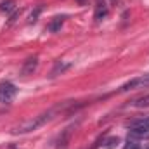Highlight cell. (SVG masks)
<instances>
[{"label":"cell","instance_id":"obj_1","mask_svg":"<svg viewBox=\"0 0 149 149\" xmlns=\"http://www.w3.org/2000/svg\"><path fill=\"white\" fill-rule=\"evenodd\" d=\"M50 118H52V111H45V113H42V114H38V116H33V118H30V120H26V121L16 125V127L12 128V134H19V135H21V134L35 132L40 127H43Z\"/></svg>","mask_w":149,"mask_h":149},{"label":"cell","instance_id":"obj_2","mask_svg":"<svg viewBox=\"0 0 149 149\" xmlns=\"http://www.w3.org/2000/svg\"><path fill=\"white\" fill-rule=\"evenodd\" d=\"M132 139H149V116L135 120L130 125V135Z\"/></svg>","mask_w":149,"mask_h":149},{"label":"cell","instance_id":"obj_3","mask_svg":"<svg viewBox=\"0 0 149 149\" xmlns=\"http://www.w3.org/2000/svg\"><path fill=\"white\" fill-rule=\"evenodd\" d=\"M17 94V87L10 81H2L0 83V102L2 104H9L12 102V99Z\"/></svg>","mask_w":149,"mask_h":149},{"label":"cell","instance_id":"obj_4","mask_svg":"<svg viewBox=\"0 0 149 149\" xmlns=\"http://www.w3.org/2000/svg\"><path fill=\"white\" fill-rule=\"evenodd\" d=\"M144 87H149V74H142V76H137L130 81H127L120 92H127V90H134V88H144Z\"/></svg>","mask_w":149,"mask_h":149},{"label":"cell","instance_id":"obj_5","mask_svg":"<svg viewBox=\"0 0 149 149\" xmlns=\"http://www.w3.org/2000/svg\"><path fill=\"white\" fill-rule=\"evenodd\" d=\"M108 16V5L106 0H95V19L101 21Z\"/></svg>","mask_w":149,"mask_h":149},{"label":"cell","instance_id":"obj_6","mask_svg":"<svg viewBox=\"0 0 149 149\" xmlns=\"http://www.w3.org/2000/svg\"><path fill=\"white\" fill-rule=\"evenodd\" d=\"M37 66H38V59L37 57H30L24 64H23V70H21V74H31L35 70H37Z\"/></svg>","mask_w":149,"mask_h":149},{"label":"cell","instance_id":"obj_7","mask_svg":"<svg viewBox=\"0 0 149 149\" xmlns=\"http://www.w3.org/2000/svg\"><path fill=\"white\" fill-rule=\"evenodd\" d=\"M71 68V63H63V61H59L56 66H54V70L50 71V76H57L59 73H64L66 70H70Z\"/></svg>","mask_w":149,"mask_h":149},{"label":"cell","instance_id":"obj_8","mask_svg":"<svg viewBox=\"0 0 149 149\" xmlns=\"http://www.w3.org/2000/svg\"><path fill=\"white\" fill-rule=\"evenodd\" d=\"M130 106H134V108H149V94L134 99V101L130 102Z\"/></svg>","mask_w":149,"mask_h":149},{"label":"cell","instance_id":"obj_9","mask_svg":"<svg viewBox=\"0 0 149 149\" xmlns=\"http://www.w3.org/2000/svg\"><path fill=\"white\" fill-rule=\"evenodd\" d=\"M63 23H64V16H61V17H54L52 19V23L49 24V31H59L61 30V26H63Z\"/></svg>","mask_w":149,"mask_h":149},{"label":"cell","instance_id":"obj_10","mask_svg":"<svg viewBox=\"0 0 149 149\" xmlns=\"http://www.w3.org/2000/svg\"><path fill=\"white\" fill-rule=\"evenodd\" d=\"M70 134H71V128H66V132L59 137V149H66L68 148V141H70Z\"/></svg>","mask_w":149,"mask_h":149},{"label":"cell","instance_id":"obj_11","mask_svg":"<svg viewBox=\"0 0 149 149\" xmlns=\"http://www.w3.org/2000/svg\"><path fill=\"white\" fill-rule=\"evenodd\" d=\"M0 9H2V10H5V12H12V10L16 9V2H14V0L2 2V3H0Z\"/></svg>","mask_w":149,"mask_h":149},{"label":"cell","instance_id":"obj_12","mask_svg":"<svg viewBox=\"0 0 149 149\" xmlns=\"http://www.w3.org/2000/svg\"><path fill=\"white\" fill-rule=\"evenodd\" d=\"M120 142V139L118 137H111V139H106L104 142H102V146L104 148H108V149H113V148H116V144Z\"/></svg>","mask_w":149,"mask_h":149},{"label":"cell","instance_id":"obj_13","mask_svg":"<svg viewBox=\"0 0 149 149\" xmlns=\"http://www.w3.org/2000/svg\"><path fill=\"white\" fill-rule=\"evenodd\" d=\"M123 149H142V148H141V144H139L135 139L128 137V141H127V144H125V148Z\"/></svg>","mask_w":149,"mask_h":149},{"label":"cell","instance_id":"obj_14","mask_svg":"<svg viewBox=\"0 0 149 149\" xmlns=\"http://www.w3.org/2000/svg\"><path fill=\"white\" fill-rule=\"evenodd\" d=\"M40 12H42V7H37V10L31 12V16H30V23H35V21H37V17H38Z\"/></svg>","mask_w":149,"mask_h":149},{"label":"cell","instance_id":"obj_15","mask_svg":"<svg viewBox=\"0 0 149 149\" xmlns=\"http://www.w3.org/2000/svg\"><path fill=\"white\" fill-rule=\"evenodd\" d=\"M76 2H78L80 5H85V2H87V0H76Z\"/></svg>","mask_w":149,"mask_h":149},{"label":"cell","instance_id":"obj_16","mask_svg":"<svg viewBox=\"0 0 149 149\" xmlns=\"http://www.w3.org/2000/svg\"><path fill=\"white\" fill-rule=\"evenodd\" d=\"M146 149H149V146H148V148H146Z\"/></svg>","mask_w":149,"mask_h":149}]
</instances>
